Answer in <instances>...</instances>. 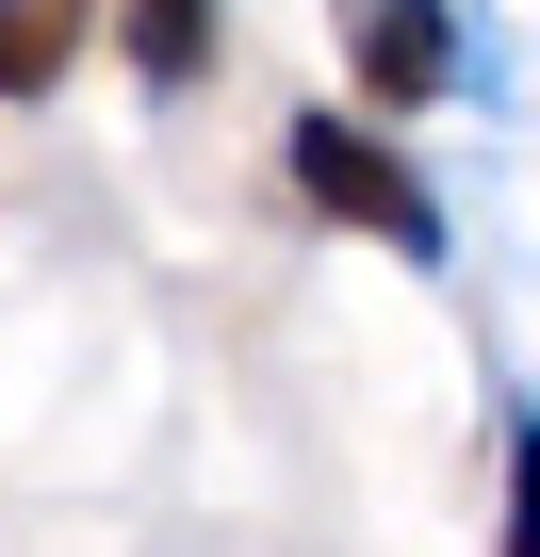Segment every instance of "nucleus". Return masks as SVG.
Here are the masks:
<instances>
[{"mask_svg": "<svg viewBox=\"0 0 540 557\" xmlns=\"http://www.w3.org/2000/svg\"><path fill=\"white\" fill-rule=\"evenodd\" d=\"M344 17V83L377 99V115H426V99H459L475 66H459V0H328Z\"/></svg>", "mask_w": 540, "mask_h": 557, "instance_id": "f03ea898", "label": "nucleus"}, {"mask_svg": "<svg viewBox=\"0 0 540 557\" xmlns=\"http://www.w3.org/2000/svg\"><path fill=\"white\" fill-rule=\"evenodd\" d=\"M279 181H296L328 230H377V246H393V262H426V278L459 262V213L426 197V164H410L377 115H344V99H312V115L279 132Z\"/></svg>", "mask_w": 540, "mask_h": 557, "instance_id": "f257e3e1", "label": "nucleus"}, {"mask_svg": "<svg viewBox=\"0 0 540 557\" xmlns=\"http://www.w3.org/2000/svg\"><path fill=\"white\" fill-rule=\"evenodd\" d=\"M99 50V0H0V99H50Z\"/></svg>", "mask_w": 540, "mask_h": 557, "instance_id": "20e7f679", "label": "nucleus"}, {"mask_svg": "<svg viewBox=\"0 0 540 557\" xmlns=\"http://www.w3.org/2000/svg\"><path fill=\"white\" fill-rule=\"evenodd\" d=\"M99 50H115L148 99H180V83L229 66V0H99Z\"/></svg>", "mask_w": 540, "mask_h": 557, "instance_id": "7ed1b4c3", "label": "nucleus"}]
</instances>
